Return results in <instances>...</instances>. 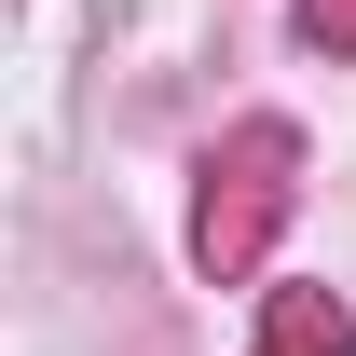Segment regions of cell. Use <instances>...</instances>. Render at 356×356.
Masks as SVG:
<instances>
[{"instance_id":"obj_1","label":"cell","mask_w":356,"mask_h":356,"mask_svg":"<svg viewBox=\"0 0 356 356\" xmlns=\"http://www.w3.org/2000/svg\"><path fill=\"white\" fill-rule=\"evenodd\" d=\"M315 14V42H356V0H302Z\"/></svg>"}]
</instances>
